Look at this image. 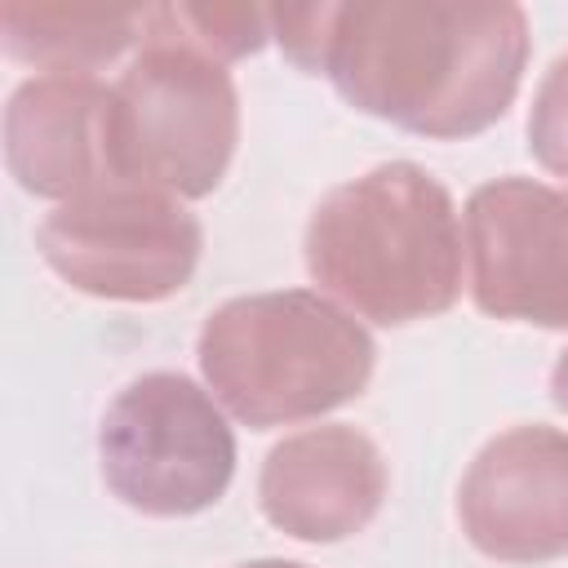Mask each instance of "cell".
<instances>
[{"label": "cell", "mask_w": 568, "mask_h": 568, "mask_svg": "<svg viewBox=\"0 0 568 568\" xmlns=\"http://www.w3.org/2000/svg\"><path fill=\"white\" fill-rule=\"evenodd\" d=\"M550 399L568 413V351L555 359V368H550Z\"/></svg>", "instance_id": "obj_14"}, {"label": "cell", "mask_w": 568, "mask_h": 568, "mask_svg": "<svg viewBox=\"0 0 568 568\" xmlns=\"http://www.w3.org/2000/svg\"><path fill=\"white\" fill-rule=\"evenodd\" d=\"M4 164L22 191L62 204L124 182L115 164V89L98 75L22 80L4 106Z\"/></svg>", "instance_id": "obj_9"}, {"label": "cell", "mask_w": 568, "mask_h": 568, "mask_svg": "<svg viewBox=\"0 0 568 568\" xmlns=\"http://www.w3.org/2000/svg\"><path fill=\"white\" fill-rule=\"evenodd\" d=\"M98 462L106 488L142 515L182 519L222 501L235 475V435L222 404L182 373L129 382L102 413Z\"/></svg>", "instance_id": "obj_5"}, {"label": "cell", "mask_w": 568, "mask_h": 568, "mask_svg": "<svg viewBox=\"0 0 568 568\" xmlns=\"http://www.w3.org/2000/svg\"><path fill=\"white\" fill-rule=\"evenodd\" d=\"M528 151L555 178H568V53L550 62L528 111Z\"/></svg>", "instance_id": "obj_13"}, {"label": "cell", "mask_w": 568, "mask_h": 568, "mask_svg": "<svg viewBox=\"0 0 568 568\" xmlns=\"http://www.w3.org/2000/svg\"><path fill=\"white\" fill-rule=\"evenodd\" d=\"M306 271L351 315L399 328L462 297V222L422 164H377L333 186L306 222Z\"/></svg>", "instance_id": "obj_2"}, {"label": "cell", "mask_w": 568, "mask_h": 568, "mask_svg": "<svg viewBox=\"0 0 568 568\" xmlns=\"http://www.w3.org/2000/svg\"><path fill=\"white\" fill-rule=\"evenodd\" d=\"M195 355L213 399L248 430L311 422L359 399L377 364L368 328L311 288L222 302Z\"/></svg>", "instance_id": "obj_3"}, {"label": "cell", "mask_w": 568, "mask_h": 568, "mask_svg": "<svg viewBox=\"0 0 568 568\" xmlns=\"http://www.w3.org/2000/svg\"><path fill=\"white\" fill-rule=\"evenodd\" d=\"M40 257L80 293L106 302H169L200 266L204 226L178 195L111 182L58 204L36 231Z\"/></svg>", "instance_id": "obj_6"}, {"label": "cell", "mask_w": 568, "mask_h": 568, "mask_svg": "<svg viewBox=\"0 0 568 568\" xmlns=\"http://www.w3.org/2000/svg\"><path fill=\"white\" fill-rule=\"evenodd\" d=\"M470 297L493 320L568 328V186L497 178L466 200Z\"/></svg>", "instance_id": "obj_7"}, {"label": "cell", "mask_w": 568, "mask_h": 568, "mask_svg": "<svg viewBox=\"0 0 568 568\" xmlns=\"http://www.w3.org/2000/svg\"><path fill=\"white\" fill-rule=\"evenodd\" d=\"M528 67V13L510 0H328L320 75L364 115L417 138L493 129Z\"/></svg>", "instance_id": "obj_1"}, {"label": "cell", "mask_w": 568, "mask_h": 568, "mask_svg": "<svg viewBox=\"0 0 568 568\" xmlns=\"http://www.w3.org/2000/svg\"><path fill=\"white\" fill-rule=\"evenodd\" d=\"M138 4H0V44L44 75H93L146 36Z\"/></svg>", "instance_id": "obj_11"}, {"label": "cell", "mask_w": 568, "mask_h": 568, "mask_svg": "<svg viewBox=\"0 0 568 568\" xmlns=\"http://www.w3.org/2000/svg\"><path fill=\"white\" fill-rule=\"evenodd\" d=\"M151 22L213 62H235L271 40V9L257 4H151Z\"/></svg>", "instance_id": "obj_12"}, {"label": "cell", "mask_w": 568, "mask_h": 568, "mask_svg": "<svg viewBox=\"0 0 568 568\" xmlns=\"http://www.w3.org/2000/svg\"><path fill=\"white\" fill-rule=\"evenodd\" d=\"M235 568H306V564H293V559H253V564H235Z\"/></svg>", "instance_id": "obj_15"}, {"label": "cell", "mask_w": 568, "mask_h": 568, "mask_svg": "<svg viewBox=\"0 0 568 568\" xmlns=\"http://www.w3.org/2000/svg\"><path fill=\"white\" fill-rule=\"evenodd\" d=\"M457 519L497 564L568 555V430L532 422L488 439L462 475Z\"/></svg>", "instance_id": "obj_8"}, {"label": "cell", "mask_w": 568, "mask_h": 568, "mask_svg": "<svg viewBox=\"0 0 568 568\" xmlns=\"http://www.w3.org/2000/svg\"><path fill=\"white\" fill-rule=\"evenodd\" d=\"M111 89L120 178L178 200L213 195L240 142L231 71L160 31L146 13V36Z\"/></svg>", "instance_id": "obj_4"}, {"label": "cell", "mask_w": 568, "mask_h": 568, "mask_svg": "<svg viewBox=\"0 0 568 568\" xmlns=\"http://www.w3.org/2000/svg\"><path fill=\"white\" fill-rule=\"evenodd\" d=\"M262 515L297 541H346L386 497V457L355 426H311L280 439L257 479Z\"/></svg>", "instance_id": "obj_10"}]
</instances>
